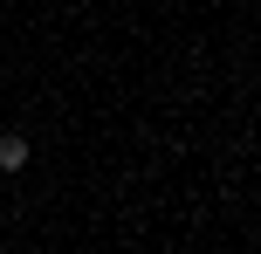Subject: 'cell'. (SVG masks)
Returning <instances> with one entry per match:
<instances>
[{"label":"cell","mask_w":261,"mask_h":254,"mask_svg":"<svg viewBox=\"0 0 261 254\" xmlns=\"http://www.w3.org/2000/svg\"><path fill=\"white\" fill-rule=\"evenodd\" d=\"M28 165V137L21 131H0V172H21Z\"/></svg>","instance_id":"obj_1"}]
</instances>
